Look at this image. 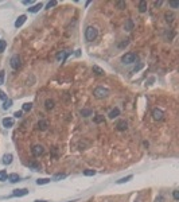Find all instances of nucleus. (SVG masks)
Here are the masks:
<instances>
[{
    "instance_id": "7",
    "label": "nucleus",
    "mask_w": 179,
    "mask_h": 202,
    "mask_svg": "<svg viewBox=\"0 0 179 202\" xmlns=\"http://www.w3.org/2000/svg\"><path fill=\"white\" fill-rule=\"evenodd\" d=\"M70 54H71V51H69V50H65V51L58 53V54H57V61H59V62H65V61H66V58H67Z\"/></svg>"
},
{
    "instance_id": "37",
    "label": "nucleus",
    "mask_w": 179,
    "mask_h": 202,
    "mask_svg": "<svg viewBox=\"0 0 179 202\" xmlns=\"http://www.w3.org/2000/svg\"><path fill=\"white\" fill-rule=\"evenodd\" d=\"M172 197H174L175 201L179 199V191H178V190H174V193H172Z\"/></svg>"
},
{
    "instance_id": "15",
    "label": "nucleus",
    "mask_w": 179,
    "mask_h": 202,
    "mask_svg": "<svg viewBox=\"0 0 179 202\" xmlns=\"http://www.w3.org/2000/svg\"><path fill=\"white\" fill-rule=\"evenodd\" d=\"M47 127H49V123H47L46 120H39V121H38V128H39V131H46Z\"/></svg>"
},
{
    "instance_id": "3",
    "label": "nucleus",
    "mask_w": 179,
    "mask_h": 202,
    "mask_svg": "<svg viewBox=\"0 0 179 202\" xmlns=\"http://www.w3.org/2000/svg\"><path fill=\"white\" fill-rule=\"evenodd\" d=\"M10 65H11V68L15 69V70L19 69V68L22 66V58H20V55L15 54V55L11 57V59H10Z\"/></svg>"
},
{
    "instance_id": "1",
    "label": "nucleus",
    "mask_w": 179,
    "mask_h": 202,
    "mask_svg": "<svg viewBox=\"0 0 179 202\" xmlns=\"http://www.w3.org/2000/svg\"><path fill=\"white\" fill-rule=\"evenodd\" d=\"M97 37H98V30L96 27H93V26L86 27V30H85V38H86L88 42H93Z\"/></svg>"
},
{
    "instance_id": "16",
    "label": "nucleus",
    "mask_w": 179,
    "mask_h": 202,
    "mask_svg": "<svg viewBox=\"0 0 179 202\" xmlns=\"http://www.w3.org/2000/svg\"><path fill=\"white\" fill-rule=\"evenodd\" d=\"M118 115H120V109H118V108H115V109H112V111L109 112L108 116H109V119H116Z\"/></svg>"
},
{
    "instance_id": "9",
    "label": "nucleus",
    "mask_w": 179,
    "mask_h": 202,
    "mask_svg": "<svg viewBox=\"0 0 179 202\" xmlns=\"http://www.w3.org/2000/svg\"><path fill=\"white\" fill-rule=\"evenodd\" d=\"M3 127H5V128H11V127H14V119L12 117H5V119H3Z\"/></svg>"
},
{
    "instance_id": "32",
    "label": "nucleus",
    "mask_w": 179,
    "mask_h": 202,
    "mask_svg": "<svg viewBox=\"0 0 179 202\" xmlns=\"http://www.w3.org/2000/svg\"><path fill=\"white\" fill-rule=\"evenodd\" d=\"M168 5L172 10H176V8H179V2H168Z\"/></svg>"
},
{
    "instance_id": "40",
    "label": "nucleus",
    "mask_w": 179,
    "mask_h": 202,
    "mask_svg": "<svg viewBox=\"0 0 179 202\" xmlns=\"http://www.w3.org/2000/svg\"><path fill=\"white\" fill-rule=\"evenodd\" d=\"M22 113H23L22 111H19V112H15V113H14V116H15V117H22Z\"/></svg>"
},
{
    "instance_id": "17",
    "label": "nucleus",
    "mask_w": 179,
    "mask_h": 202,
    "mask_svg": "<svg viewBox=\"0 0 179 202\" xmlns=\"http://www.w3.org/2000/svg\"><path fill=\"white\" fill-rule=\"evenodd\" d=\"M139 11H140V12H146V11H147V2H146V0L139 2Z\"/></svg>"
},
{
    "instance_id": "13",
    "label": "nucleus",
    "mask_w": 179,
    "mask_h": 202,
    "mask_svg": "<svg viewBox=\"0 0 179 202\" xmlns=\"http://www.w3.org/2000/svg\"><path fill=\"white\" fill-rule=\"evenodd\" d=\"M43 7V4L42 3H38V4H35V5H32V7H30V8H27L28 10V12H32V14H35V12H38V11Z\"/></svg>"
},
{
    "instance_id": "18",
    "label": "nucleus",
    "mask_w": 179,
    "mask_h": 202,
    "mask_svg": "<svg viewBox=\"0 0 179 202\" xmlns=\"http://www.w3.org/2000/svg\"><path fill=\"white\" fill-rule=\"evenodd\" d=\"M93 72L96 73L97 75H104V74H105L104 69H101L100 66H97V65H94V66H93Z\"/></svg>"
},
{
    "instance_id": "33",
    "label": "nucleus",
    "mask_w": 179,
    "mask_h": 202,
    "mask_svg": "<svg viewBox=\"0 0 179 202\" xmlns=\"http://www.w3.org/2000/svg\"><path fill=\"white\" fill-rule=\"evenodd\" d=\"M104 121V116H101V115H97L96 117H94V123H103Z\"/></svg>"
},
{
    "instance_id": "35",
    "label": "nucleus",
    "mask_w": 179,
    "mask_h": 202,
    "mask_svg": "<svg viewBox=\"0 0 179 202\" xmlns=\"http://www.w3.org/2000/svg\"><path fill=\"white\" fill-rule=\"evenodd\" d=\"M116 7H117L118 10L125 8V2H117V3H116Z\"/></svg>"
},
{
    "instance_id": "22",
    "label": "nucleus",
    "mask_w": 179,
    "mask_h": 202,
    "mask_svg": "<svg viewBox=\"0 0 179 202\" xmlns=\"http://www.w3.org/2000/svg\"><path fill=\"white\" fill-rule=\"evenodd\" d=\"M93 115V111L92 109H82L81 111V116L83 117H89V116H92Z\"/></svg>"
},
{
    "instance_id": "2",
    "label": "nucleus",
    "mask_w": 179,
    "mask_h": 202,
    "mask_svg": "<svg viewBox=\"0 0 179 202\" xmlns=\"http://www.w3.org/2000/svg\"><path fill=\"white\" fill-rule=\"evenodd\" d=\"M93 94H94V97L101 100V98H105V97H108V94H109V90L106 88L104 86H97L96 89L93 90Z\"/></svg>"
},
{
    "instance_id": "38",
    "label": "nucleus",
    "mask_w": 179,
    "mask_h": 202,
    "mask_svg": "<svg viewBox=\"0 0 179 202\" xmlns=\"http://www.w3.org/2000/svg\"><path fill=\"white\" fill-rule=\"evenodd\" d=\"M128 43H129V40H128V39H124V42H121L120 45H118V47H120V49H121V47H124V46H127Z\"/></svg>"
},
{
    "instance_id": "19",
    "label": "nucleus",
    "mask_w": 179,
    "mask_h": 202,
    "mask_svg": "<svg viewBox=\"0 0 179 202\" xmlns=\"http://www.w3.org/2000/svg\"><path fill=\"white\" fill-rule=\"evenodd\" d=\"M28 167L30 169H32L34 171H40V164L37 163V162H31V163H28Z\"/></svg>"
},
{
    "instance_id": "10",
    "label": "nucleus",
    "mask_w": 179,
    "mask_h": 202,
    "mask_svg": "<svg viewBox=\"0 0 179 202\" xmlns=\"http://www.w3.org/2000/svg\"><path fill=\"white\" fill-rule=\"evenodd\" d=\"M26 20H27V16H26V15H20V16L16 19V22H15V27H16V28H18V27H22L23 24H24Z\"/></svg>"
},
{
    "instance_id": "30",
    "label": "nucleus",
    "mask_w": 179,
    "mask_h": 202,
    "mask_svg": "<svg viewBox=\"0 0 179 202\" xmlns=\"http://www.w3.org/2000/svg\"><path fill=\"white\" fill-rule=\"evenodd\" d=\"M164 18H166V22H168V23H171L172 20H174V15H172L171 12H170V14L167 12V14L164 15Z\"/></svg>"
},
{
    "instance_id": "5",
    "label": "nucleus",
    "mask_w": 179,
    "mask_h": 202,
    "mask_svg": "<svg viewBox=\"0 0 179 202\" xmlns=\"http://www.w3.org/2000/svg\"><path fill=\"white\" fill-rule=\"evenodd\" d=\"M31 152H32V155L34 156H40V155H43V152H45V148H43V146H40V144H35V146H32V148H31Z\"/></svg>"
},
{
    "instance_id": "25",
    "label": "nucleus",
    "mask_w": 179,
    "mask_h": 202,
    "mask_svg": "<svg viewBox=\"0 0 179 202\" xmlns=\"http://www.w3.org/2000/svg\"><path fill=\"white\" fill-rule=\"evenodd\" d=\"M7 178H8V175H7V171H5V170H0V182H4V181H7Z\"/></svg>"
},
{
    "instance_id": "45",
    "label": "nucleus",
    "mask_w": 179,
    "mask_h": 202,
    "mask_svg": "<svg viewBox=\"0 0 179 202\" xmlns=\"http://www.w3.org/2000/svg\"><path fill=\"white\" fill-rule=\"evenodd\" d=\"M70 202H75V201H70Z\"/></svg>"
},
{
    "instance_id": "43",
    "label": "nucleus",
    "mask_w": 179,
    "mask_h": 202,
    "mask_svg": "<svg viewBox=\"0 0 179 202\" xmlns=\"http://www.w3.org/2000/svg\"><path fill=\"white\" fill-rule=\"evenodd\" d=\"M141 66H143V65H139V66H138V68H135V69H133V72H138V70H139V69H141Z\"/></svg>"
},
{
    "instance_id": "21",
    "label": "nucleus",
    "mask_w": 179,
    "mask_h": 202,
    "mask_svg": "<svg viewBox=\"0 0 179 202\" xmlns=\"http://www.w3.org/2000/svg\"><path fill=\"white\" fill-rule=\"evenodd\" d=\"M133 178V175H127V176H124V178H121V179H118L116 183L117 185H121V183H125V182H129L131 179Z\"/></svg>"
},
{
    "instance_id": "39",
    "label": "nucleus",
    "mask_w": 179,
    "mask_h": 202,
    "mask_svg": "<svg viewBox=\"0 0 179 202\" xmlns=\"http://www.w3.org/2000/svg\"><path fill=\"white\" fill-rule=\"evenodd\" d=\"M0 98H2V100H4V101L7 100V96H5V93H4L3 90H0Z\"/></svg>"
},
{
    "instance_id": "14",
    "label": "nucleus",
    "mask_w": 179,
    "mask_h": 202,
    "mask_svg": "<svg viewBox=\"0 0 179 202\" xmlns=\"http://www.w3.org/2000/svg\"><path fill=\"white\" fill-rule=\"evenodd\" d=\"M7 179H8L11 183H16V182H19V181H20V176L18 175V174H15V173H14V174H10Z\"/></svg>"
},
{
    "instance_id": "44",
    "label": "nucleus",
    "mask_w": 179,
    "mask_h": 202,
    "mask_svg": "<svg viewBox=\"0 0 179 202\" xmlns=\"http://www.w3.org/2000/svg\"><path fill=\"white\" fill-rule=\"evenodd\" d=\"M34 202H46V201H34Z\"/></svg>"
},
{
    "instance_id": "36",
    "label": "nucleus",
    "mask_w": 179,
    "mask_h": 202,
    "mask_svg": "<svg viewBox=\"0 0 179 202\" xmlns=\"http://www.w3.org/2000/svg\"><path fill=\"white\" fill-rule=\"evenodd\" d=\"M4 75H5V72L2 70L0 72V85H3V82H4Z\"/></svg>"
},
{
    "instance_id": "41",
    "label": "nucleus",
    "mask_w": 179,
    "mask_h": 202,
    "mask_svg": "<svg viewBox=\"0 0 179 202\" xmlns=\"http://www.w3.org/2000/svg\"><path fill=\"white\" fill-rule=\"evenodd\" d=\"M23 4H24V5H31L32 2H31V0H24V2H23Z\"/></svg>"
},
{
    "instance_id": "27",
    "label": "nucleus",
    "mask_w": 179,
    "mask_h": 202,
    "mask_svg": "<svg viewBox=\"0 0 179 202\" xmlns=\"http://www.w3.org/2000/svg\"><path fill=\"white\" fill-rule=\"evenodd\" d=\"M32 108V104L31 103H26V104H23L22 106V112H28V111H31Z\"/></svg>"
},
{
    "instance_id": "28",
    "label": "nucleus",
    "mask_w": 179,
    "mask_h": 202,
    "mask_svg": "<svg viewBox=\"0 0 179 202\" xmlns=\"http://www.w3.org/2000/svg\"><path fill=\"white\" fill-rule=\"evenodd\" d=\"M83 175H85V176H93V175H96V171H94V170H90V169L83 170Z\"/></svg>"
},
{
    "instance_id": "29",
    "label": "nucleus",
    "mask_w": 179,
    "mask_h": 202,
    "mask_svg": "<svg viewBox=\"0 0 179 202\" xmlns=\"http://www.w3.org/2000/svg\"><path fill=\"white\" fill-rule=\"evenodd\" d=\"M5 47H7V42L4 39H0V53H3L5 50Z\"/></svg>"
},
{
    "instance_id": "11",
    "label": "nucleus",
    "mask_w": 179,
    "mask_h": 202,
    "mask_svg": "<svg viewBox=\"0 0 179 202\" xmlns=\"http://www.w3.org/2000/svg\"><path fill=\"white\" fill-rule=\"evenodd\" d=\"M116 127H117L118 131H125V129L128 128V123L125 121V120H120V121H117Z\"/></svg>"
},
{
    "instance_id": "8",
    "label": "nucleus",
    "mask_w": 179,
    "mask_h": 202,
    "mask_svg": "<svg viewBox=\"0 0 179 202\" xmlns=\"http://www.w3.org/2000/svg\"><path fill=\"white\" fill-rule=\"evenodd\" d=\"M163 116H164V113H163L162 109L155 108V109L152 111V117L155 119V120H163Z\"/></svg>"
},
{
    "instance_id": "6",
    "label": "nucleus",
    "mask_w": 179,
    "mask_h": 202,
    "mask_svg": "<svg viewBox=\"0 0 179 202\" xmlns=\"http://www.w3.org/2000/svg\"><path fill=\"white\" fill-rule=\"evenodd\" d=\"M28 193H30L28 189H16V190H14V193L11 194V197H24Z\"/></svg>"
},
{
    "instance_id": "20",
    "label": "nucleus",
    "mask_w": 179,
    "mask_h": 202,
    "mask_svg": "<svg viewBox=\"0 0 179 202\" xmlns=\"http://www.w3.org/2000/svg\"><path fill=\"white\" fill-rule=\"evenodd\" d=\"M124 28H125V31H131V30H133V22L131 20V19H128L127 22H125Z\"/></svg>"
},
{
    "instance_id": "42",
    "label": "nucleus",
    "mask_w": 179,
    "mask_h": 202,
    "mask_svg": "<svg viewBox=\"0 0 179 202\" xmlns=\"http://www.w3.org/2000/svg\"><path fill=\"white\" fill-rule=\"evenodd\" d=\"M163 4V2H155V7H160Z\"/></svg>"
},
{
    "instance_id": "24",
    "label": "nucleus",
    "mask_w": 179,
    "mask_h": 202,
    "mask_svg": "<svg viewBox=\"0 0 179 202\" xmlns=\"http://www.w3.org/2000/svg\"><path fill=\"white\" fill-rule=\"evenodd\" d=\"M50 182V178H39V179H37V185H46V183H49Z\"/></svg>"
},
{
    "instance_id": "26",
    "label": "nucleus",
    "mask_w": 179,
    "mask_h": 202,
    "mask_svg": "<svg viewBox=\"0 0 179 202\" xmlns=\"http://www.w3.org/2000/svg\"><path fill=\"white\" fill-rule=\"evenodd\" d=\"M54 105L55 104H54V101H53V100H46L45 101V106L47 109H53V108H54Z\"/></svg>"
},
{
    "instance_id": "12",
    "label": "nucleus",
    "mask_w": 179,
    "mask_h": 202,
    "mask_svg": "<svg viewBox=\"0 0 179 202\" xmlns=\"http://www.w3.org/2000/svg\"><path fill=\"white\" fill-rule=\"evenodd\" d=\"M12 158H14L12 154H5V155L3 156V160H2L3 164H7V166L11 164V163H12Z\"/></svg>"
},
{
    "instance_id": "34",
    "label": "nucleus",
    "mask_w": 179,
    "mask_h": 202,
    "mask_svg": "<svg viewBox=\"0 0 179 202\" xmlns=\"http://www.w3.org/2000/svg\"><path fill=\"white\" fill-rule=\"evenodd\" d=\"M58 4V2H55V0H53V2H49L46 5V8H51V7H55V5Z\"/></svg>"
},
{
    "instance_id": "4",
    "label": "nucleus",
    "mask_w": 179,
    "mask_h": 202,
    "mask_svg": "<svg viewBox=\"0 0 179 202\" xmlns=\"http://www.w3.org/2000/svg\"><path fill=\"white\" fill-rule=\"evenodd\" d=\"M136 59H138V57H136V54H135V53H127V54H124V55L121 57V61H123V63H127V65L136 62Z\"/></svg>"
},
{
    "instance_id": "23",
    "label": "nucleus",
    "mask_w": 179,
    "mask_h": 202,
    "mask_svg": "<svg viewBox=\"0 0 179 202\" xmlns=\"http://www.w3.org/2000/svg\"><path fill=\"white\" fill-rule=\"evenodd\" d=\"M11 106H12V100L7 98V100L4 101V104H3V109H10Z\"/></svg>"
},
{
    "instance_id": "31",
    "label": "nucleus",
    "mask_w": 179,
    "mask_h": 202,
    "mask_svg": "<svg viewBox=\"0 0 179 202\" xmlns=\"http://www.w3.org/2000/svg\"><path fill=\"white\" fill-rule=\"evenodd\" d=\"M65 178H66V174H57V175H54L53 179H54V181H61V179H65Z\"/></svg>"
}]
</instances>
